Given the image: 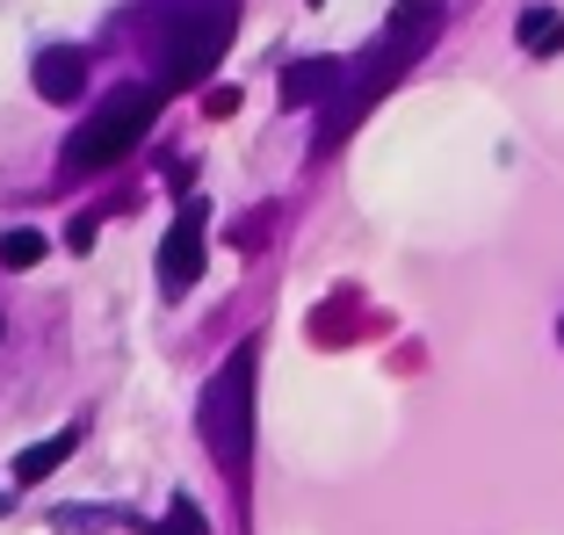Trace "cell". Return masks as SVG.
Segmentation results:
<instances>
[{
  "label": "cell",
  "mask_w": 564,
  "mask_h": 535,
  "mask_svg": "<svg viewBox=\"0 0 564 535\" xmlns=\"http://www.w3.org/2000/svg\"><path fill=\"white\" fill-rule=\"evenodd\" d=\"M138 22H145L152 58H160V87H203L232 44L239 0H145Z\"/></svg>",
  "instance_id": "1"
},
{
  "label": "cell",
  "mask_w": 564,
  "mask_h": 535,
  "mask_svg": "<svg viewBox=\"0 0 564 535\" xmlns=\"http://www.w3.org/2000/svg\"><path fill=\"white\" fill-rule=\"evenodd\" d=\"M434 36H442V0H399V8H391V22H383V36L369 44V58L348 73V95L326 109V123H318V145H326V152L340 145V138H348L355 123L377 109L383 87L399 80V73L413 66V58L434 44Z\"/></svg>",
  "instance_id": "2"
},
{
  "label": "cell",
  "mask_w": 564,
  "mask_h": 535,
  "mask_svg": "<svg viewBox=\"0 0 564 535\" xmlns=\"http://www.w3.org/2000/svg\"><path fill=\"white\" fill-rule=\"evenodd\" d=\"M253 369H261V348L247 340L217 362V376L203 384V405H196L203 449L232 485H247V456H253Z\"/></svg>",
  "instance_id": "3"
},
{
  "label": "cell",
  "mask_w": 564,
  "mask_h": 535,
  "mask_svg": "<svg viewBox=\"0 0 564 535\" xmlns=\"http://www.w3.org/2000/svg\"><path fill=\"white\" fill-rule=\"evenodd\" d=\"M160 95H166L160 80H138V87H117L109 101H95V117L66 138V167L101 174V167H117V160H131V145L160 123Z\"/></svg>",
  "instance_id": "4"
},
{
  "label": "cell",
  "mask_w": 564,
  "mask_h": 535,
  "mask_svg": "<svg viewBox=\"0 0 564 535\" xmlns=\"http://www.w3.org/2000/svg\"><path fill=\"white\" fill-rule=\"evenodd\" d=\"M203 232H210V203L188 196L182 210H174V225H166V239H160V290L166 297H188V290L203 283Z\"/></svg>",
  "instance_id": "5"
},
{
  "label": "cell",
  "mask_w": 564,
  "mask_h": 535,
  "mask_svg": "<svg viewBox=\"0 0 564 535\" xmlns=\"http://www.w3.org/2000/svg\"><path fill=\"white\" fill-rule=\"evenodd\" d=\"M340 95H348V66L340 58H297V66H282V101L290 109H326Z\"/></svg>",
  "instance_id": "6"
},
{
  "label": "cell",
  "mask_w": 564,
  "mask_h": 535,
  "mask_svg": "<svg viewBox=\"0 0 564 535\" xmlns=\"http://www.w3.org/2000/svg\"><path fill=\"white\" fill-rule=\"evenodd\" d=\"M30 80H36V95L44 101H80V87H87V58L73 44H44L36 51V66H30Z\"/></svg>",
  "instance_id": "7"
},
{
  "label": "cell",
  "mask_w": 564,
  "mask_h": 535,
  "mask_svg": "<svg viewBox=\"0 0 564 535\" xmlns=\"http://www.w3.org/2000/svg\"><path fill=\"white\" fill-rule=\"evenodd\" d=\"M73 449H80V427H58V435L30 441V449H22L15 463H8V478H15V485H44V478H51L58 463H66Z\"/></svg>",
  "instance_id": "8"
},
{
  "label": "cell",
  "mask_w": 564,
  "mask_h": 535,
  "mask_svg": "<svg viewBox=\"0 0 564 535\" xmlns=\"http://www.w3.org/2000/svg\"><path fill=\"white\" fill-rule=\"evenodd\" d=\"M514 36H521L529 58H557V51H564V15H557V8H521Z\"/></svg>",
  "instance_id": "9"
},
{
  "label": "cell",
  "mask_w": 564,
  "mask_h": 535,
  "mask_svg": "<svg viewBox=\"0 0 564 535\" xmlns=\"http://www.w3.org/2000/svg\"><path fill=\"white\" fill-rule=\"evenodd\" d=\"M44 261V232L15 225V232H0V268H36Z\"/></svg>",
  "instance_id": "10"
},
{
  "label": "cell",
  "mask_w": 564,
  "mask_h": 535,
  "mask_svg": "<svg viewBox=\"0 0 564 535\" xmlns=\"http://www.w3.org/2000/svg\"><path fill=\"white\" fill-rule=\"evenodd\" d=\"M152 535H210V521H203V506L182 492V500H166V514H160V528H152Z\"/></svg>",
  "instance_id": "11"
},
{
  "label": "cell",
  "mask_w": 564,
  "mask_h": 535,
  "mask_svg": "<svg viewBox=\"0 0 564 535\" xmlns=\"http://www.w3.org/2000/svg\"><path fill=\"white\" fill-rule=\"evenodd\" d=\"M51 521H58V535H95V528H101L109 514H95V506H58Z\"/></svg>",
  "instance_id": "12"
},
{
  "label": "cell",
  "mask_w": 564,
  "mask_h": 535,
  "mask_svg": "<svg viewBox=\"0 0 564 535\" xmlns=\"http://www.w3.org/2000/svg\"><path fill=\"white\" fill-rule=\"evenodd\" d=\"M66 247H73V253H87V247H95V218H80V225H73V232H66Z\"/></svg>",
  "instance_id": "13"
},
{
  "label": "cell",
  "mask_w": 564,
  "mask_h": 535,
  "mask_svg": "<svg viewBox=\"0 0 564 535\" xmlns=\"http://www.w3.org/2000/svg\"><path fill=\"white\" fill-rule=\"evenodd\" d=\"M557 340H564V318H557Z\"/></svg>",
  "instance_id": "14"
},
{
  "label": "cell",
  "mask_w": 564,
  "mask_h": 535,
  "mask_svg": "<svg viewBox=\"0 0 564 535\" xmlns=\"http://www.w3.org/2000/svg\"><path fill=\"white\" fill-rule=\"evenodd\" d=\"M312 8H318V0H312Z\"/></svg>",
  "instance_id": "15"
}]
</instances>
